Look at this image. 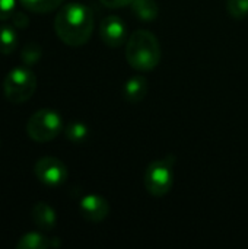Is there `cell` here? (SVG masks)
Returning <instances> with one entry per match:
<instances>
[{
    "label": "cell",
    "instance_id": "20",
    "mask_svg": "<svg viewBox=\"0 0 248 249\" xmlns=\"http://www.w3.org/2000/svg\"><path fill=\"white\" fill-rule=\"evenodd\" d=\"M105 7L110 9H117V7H126L129 4H132L133 0H99Z\"/></svg>",
    "mask_w": 248,
    "mask_h": 249
},
{
    "label": "cell",
    "instance_id": "16",
    "mask_svg": "<svg viewBox=\"0 0 248 249\" xmlns=\"http://www.w3.org/2000/svg\"><path fill=\"white\" fill-rule=\"evenodd\" d=\"M42 57V48L37 42H28L22 51H20V58L25 66H34L37 64Z\"/></svg>",
    "mask_w": 248,
    "mask_h": 249
},
{
    "label": "cell",
    "instance_id": "1",
    "mask_svg": "<svg viewBox=\"0 0 248 249\" xmlns=\"http://www.w3.org/2000/svg\"><path fill=\"white\" fill-rule=\"evenodd\" d=\"M54 31L66 45L80 47L86 44L94 32L92 10L77 1L63 4L56 15Z\"/></svg>",
    "mask_w": 248,
    "mask_h": 249
},
{
    "label": "cell",
    "instance_id": "6",
    "mask_svg": "<svg viewBox=\"0 0 248 249\" xmlns=\"http://www.w3.org/2000/svg\"><path fill=\"white\" fill-rule=\"evenodd\" d=\"M35 177L39 182H42L47 187H60L67 179V168L66 165L54 158V156H44L41 158L35 166H34Z\"/></svg>",
    "mask_w": 248,
    "mask_h": 249
},
{
    "label": "cell",
    "instance_id": "3",
    "mask_svg": "<svg viewBox=\"0 0 248 249\" xmlns=\"http://www.w3.org/2000/svg\"><path fill=\"white\" fill-rule=\"evenodd\" d=\"M174 165L175 158L172 155L149 163L145 171L143 184L151 196L164 197L171 191L174 185Z\"/></svg>",
    "mask_w": 248,
    "mask_h": 249
},
{
    "label": "cell",
    "instance_id": "7",
    "mask_svg": "<svg viewBox=\"0 0 248 249\" xmlns=\"http://www.w3.org/2000/svg\"><path fill=\"white\" fill-rule=\"evenodd\" d=\"M99 36L110 48H118L127 41V29L124 20L117 15H108L99 25Z\"/></svg>",
    "mask_w": 248,
    "mask_h": 249
},
{
    "label": "cell",
    "instance_id": "14",
    "mask_svg": "<svg viewBox=\"0 0 248 249\" xmlns=\"http://www.w3.org/2000/svg\"><path fill=\"white\" fill-rule=\"evenodd\" d=\"M20 4L34 13H48L63 6L64 0H19Z\"/></svg>",
    "mask_w": 248,
    "mask_h": 249
},
{
    "label": "cell",
    "instance_id": "4",
    "mask_svg": "<svg viewBox=\"0 0 248 249\" xmlns=\"http://www.w3.org/2000/svg\"><path fill=\"white\" fill-rule=\"evenodd\" d=\"M61 130H63L61 115L50 108H42L35 111L26 123L28 136L37 143H47L54 140L61 133Z\"/></svg>",
    "mask_w": 248,
    "mask_h": 249
},
{
    "label": "cell",
    "instance_id": "19",
    "mask_svg": "<svg viewBox=\"0 0 248 249\" xmlns=\"http://www.w3.org/2000/svg\"><path fill=\"white\" fill-rule=\"evenodd\" d=\"M16 0H0V20H6L15 12Z\"/></svg>",
    "mask_w": 248,
    "mask_h": 249
},
{
    "label": "cell",
    "instance_id": "13",
    "mask_svg": "<svg viewBox=\"0 0 248 249\" xmlns=\"http://www.w3.org/2000/svg\"><path fill=\"white\" fill-rule=\"evenodd\" d=\"M18 47V32L13 25L0 26V54H12Z\"/></svg>",
    "mask_w": 248,
    "mask_h": 249
},
{
    "label": "cell",
    "instance_id": "11",
    "mask_svg": "<svg viewBox=\"0 0 248 249\" xmlns=\"http://www.w3.org/2000/svg\"><path fill=\"white\" fill-rule=\"evenodd\" d=\"M61 242L54 238H45L42 233L38 232H28L25 233L18 242H16V249H47V248H57L60 247Z\"/></svg>",
    "mask_w": 248,
    "mask_h": 249
},
{
    "label": "cell",
    "instance_id": "17",
    "mask_svg": "<svg viewBox=\"0 0 248 249\" xmlns=\"http://www.w3.org/2000/svg\"><path fill=\"white\" fill-rule=\"evenodd\" d=\"M227 10L231 18L241 20L248 16V0H227Z\"/></svg>",
    "mask_w": 248,
    "mask_h": 249
},
{
    "label": "cell",
    "instance_id": "12",
    "mask_svg": "<svg viewBox=\"0 0 248 249\" xmlns=\"http://www.w3.org/2000/svg\"><path fill=\"white\" fill-rule=\"evenodd\" d=\"M130 6L136 18L143 22H152L158 18L159 7L156 0H133Z\"/></svg>",
    "mask_w": 248,
    "mask_h": 249
},
{
    "label": "cell",
    "instance_id": "2",
    "mask_svg": "<svg viewBox=\"0 0 248 249\" xmlns=\"http://www.w3.org/2000/svg\"><path fill=\"white\" fill-rule=\"evenodd\" d=\"M126 60L137 71L153 70L161 61V45L148 29H136L126 41Z\"/></svg>",
    "mask_w": 248,
    "mask_h": 249
},
{
    "label": "cell",
    "instance_id": "5",
    "mask_svg": "<svg viewBox=\"0 0 248 249\" xmlns=\"http://www.w3.org/2000/svg\"><path fill=\"white\" fill-rule=\"evenodd\" d=\"M37 89V77L28 67H16L10 70L3 80L4 98L12 104L26 102Z\"/></svg>",
    "mask_w": 248,
    "mask_h": 249
},
{
    "label": "cell",
    "instance_id": "15",
    "mask_svg": "<svg viewBox=\"0 0 248 249\" xmlns=\"http://www.w3.org/2000/svg\"><path fill=\"white\" fill-rule=\"evenodd\" d=\"M64 134L67 137V140L73 144H82L86 142L88 136H89V130L88 127L80 123V121H72L66 125Z\"/></svg>",
    "mask_w": 248,
    "mask_h": 249
},
{
    "label": "cell",
    "instance_id": "10",
    "mask_svg": "<svg viewBox=\"0 0 248 249\" xmlns=\"http://www.w3.org/2000/svg\"><path fill=\"white\" fill-rule=\"evenodd\" d=\"M148 93V80L145 76L130 77L123 88V96L130 104H137L145 99Z\"/></svg>",
    "mask_w": 248,
    "mask_h": 249
},
{
    "label": "cell",
    "instance_id": "18",
    "mask_svg": "<svg viewBox=\"0 0 248 249\" xmlns=\"http://www.w3.org/2000/svg\"><path fill=\"white\" fill-rule=\"evenodd\" d=\"M10 19H12V25L16 29H25L29 25V18L23 12H13L12 16H10Z\"/></svg>",
    "mask_w": 248,
    "mask_h": 249
},
{
    "label": "cell",
    "instance_id": "9",
    "mask_svg": "<svg viewBox=\"0 0 248 249\" xmlns=\"http://www.w3.org/2000/svg\"><path fill=\"white\" fill-rule=\"evenodd\" d=\"M31 219L34 225L41 231H51L56 226L57 216L54 209L47 203H35L31 210Z\"/></svg>",
    "mask_w": 248,
    "mask_h": 249
},
{
    "label": "cell",
    "instance_id": "8",
    "mask_svg": "<svg viewBox=\"0 0 248 249\" xmlns=\"http://www.w3.org/2000/svg\"><path fill=\"white\" fill-rule=\"evenodd\" d=\"M79 210L85 220L91 223H99L104 219H107L110 213V204L104 197L96 194H89L80 200Z\"/></svg>",
    "mask_w": 248,
    "mask_h": 249
}]
</instances>
